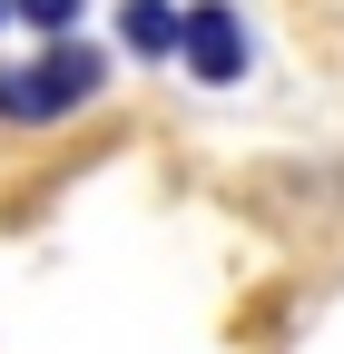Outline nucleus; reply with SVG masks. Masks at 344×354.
I'll return each mask as SVG.
<instances>
[{
    "label": "nucleus",
    "instance_id": "obj_3",
    "mask_svg": "<svg viewBox=\"0 0 344 354\" xmlns=\"http://www.w3.org/2000/svg\"><path fill=\"white\" fill-rule=\"evenodd\" d=\"M128 50H138V59H167V50H178V10H167V0H128Z\"/></svg>",
    "mask_w": 344,
    "mask_h": 354
},
{
    "label": "nucleus",
    "instance_id": "obj_4",
    "mask_svg": "<svg viewBox=\"0 0 344 354\" xmlns=\"http://www.w3.org/2000/svg\"><path fill=\"white\" fill-rule=\"evenodd\" d=\"M10 10H20L30 30H50V39H69V30H79V0H10Z\"/></svg>",
    "mask_w": 344,
    "mask_h": 354
},
{
    "label": "nucleus",
    "instance_id": "obj_1",
    "mask_svg": "<svg viewBox=\"0 0 344 354\" xmlns=\"http://www.w3.org/2000/svg\"><path fill=\"white\" fill-rule=\"evenodd\" d=\"M99 99V59L79 50H59L50 39V59H30V69H0V118L10 128H50V118H69V109H89Z\"/></svg>",
    "mask_w": 344,
    "mask_h": 354
},
{
    "label": "nucleus",
    "instance_id": "obj_2",
    "mask_svg": "<svg viewBox=\"0 0 344 354\" xmlns=\"http://www.w3.org/2000/svg\"><path fill=\"white\" fill-rule=\"evenodd\" d=\"M178 59H187L207 88H217V79H236V69H246V20L227 10V0H197V10L178 20Z\"/></svg>",
    "mask_w": 344,
    "mask_h": 354
}]
</instances>
